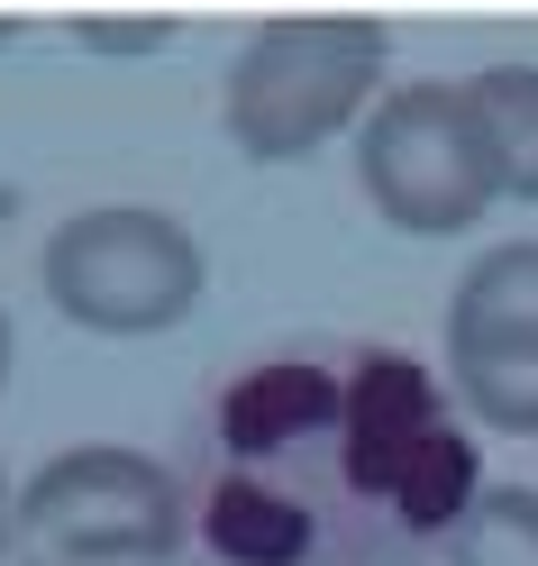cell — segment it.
I'll use <instances>...</instances> for the list:
<instances>
[{"mask_svg":"<svg viewBox=\"0 0 538 566\" xmlns=\"http://www.w3.org/2000/svg\"><path fill=\"white\" fill-rule=\"evenodd\" d=\"M10 357H19V338H10V311H0V394H10Z\"/></svg>","mask_w":538,"mask_h":566,"instance_id":"12","label":"cell"},{"mask_svg":"<svg viewBox=\"0 0 538 566\" xmlns=\"http://www.w3.org/2000/svg\"><path fill=\"white\" fill-rule=\"evenodd\" d=\"M392 38L375 19H265L246 28L220 83V128L246 165H302L329 137L366 128L383 83Z\"/></svg>","mask_w":538,"mask_h":566,"instance_id":"2","label":"cell"},{"mask_svg":"<svg viewBox=\"0 0 538 566\" xmlns=\"http://www.w3.org/2000/svg\"><path fill=\"white\" fill-rule=\"evenodd\" d=\"M10 38H19V28H10V19H0V46H10Z\"/></svg>","mask_w":538,"mask_h":566,"instance_id":"13","label":"cell"},{"mask_svg":"<svg viewBox=\"0 0 538 566\" xmlns=\"http://www.w3.org/2000/svg\"><path fill=\"white\" fill-rule=\"evenodd\" d=\"M46 302L92 338H156L183 329L201 293H210V256L201 238L147 201H92L74 220H55L46 256H38Z\"/></svg>","mask_w":538,"mask_h":566,"instance_id":"3","label":"cell"},{"mask_svg":"<svg viewBox=\"0 0 538 566\" xmlns=\"http://www.w3.org/2000/svg\"><path fill=\"white\" fill-rule=\"evenodd\" d=\"M28 566H46V557H28Z\"/></svg>","mask_w":538,"mask_h":566,"instance_id":"14","label":"cell"},{"mask_svg":"<svg viewBox=\"0 0 538 566\" xmlns=\"http://www.w3.org/2000/svg\"><path fill=\"white\" fill-rule=\"evenodd\" d=\"M447 394L475 430L538 439V357H447Z\"/></svg>","mask_w":538,"mask_h":566,"instance_id":"8","label":"cell"},{"mask_svg":"<svg viewBox=\"0 0 538 566\" xmlns=\"http://www.w3.org/2000/svg\"><path fill=\"white\" fill-rule=\"evenodd\" d=\"M74 46H92V55H165L173 28H165V19H147V28H101V19H83Z\"/></svg>","mask_w":538,"mask_h":566,"instance_id":"10","label":"cell"},{"mask_svg":"<svg viewBox=\"0 0 538 566\" xmlns=\"http://www.w3.org/2000/svg\"><path fill=\"white\" fill-rule=\"evenodd\" d=\"M356 192L402 238H456L502 201L493 128L465 83H392L356 128Z\"/></svg>","mask_w":538,"mask_h":566,"instance_id":"4","label":"cell"},{"mask_svg":"<svg viewBox=\"0 0 538 566\" xmlns=\"http://www.w3.org/2000/svg\"><path fill=\"white\" fill-rule=\"evenodd\" d=\"M439 566H538V493L529 484H484V503L456 521Z\"/></svg>","mask_w":538,"mask_h":566,"instance_id":"9","label":"cell"},{"mask_svg":"<svg viewBox=\"0 0 538 566\" xmlns=\"http://www.w3.org/2000/svg\"><path fill=\"white\" fill-rule=\"evenodd\" d=\"M10 539H19V493H10V475H0V557H10Z\"/></svg>","mask_w":538,"mask_h":566,"instance_id":"11","label":"cell"},{"mask_svg":"<svg viewBox=\"0 0 538 566\" xmlns=\"http://www.w3.org/2000/svg\"><path fill=\"white\" fill-rule=\"evenodd\" d=\"M475 111L493 128V165H502V201H538V64H475L465 74Z\"/></svg>","mask_w":538,"mask_h":566,"instance_id":"7","label":"cell"},{"mask_svg":"<svg viewBox=\"0 0 538 566\" xmlns=\"http://www.w3.org/2000/svg\"><path fill=\"white\" fill-rule=\"evenodd\" d=\"M447 357H538V238L484 247L447 293Z\"/></svg>","mask_w":538,"mask_h":566,"instance_id":"6","label":"cell"},{"mask_svg":"<svg viewBox=\"0 0 538 566\" xmlns=\"http://www.w3.org/2000/svg\"><path fill=\"white\" fill-rule=\"evenodd\" d=\"M19 539H38L46 566H165L192 539V503L147 448L83 439L19 484Z\"/></svg>","mask_w":538,"mask_h":566,"instance_id":"5","label":"cell"},{"mask_svg":"<svg viewBox=\"0 0 538 566\" xmlns=\"http://www.w3.org/2000/svg\"><path fill=\"white\" fill-rule=\"evenodd\" d=\"M201 566H429L484 503L447 375L383 338L246 357L183 430Z\"/></svg>","mask_w":538,"mask_h":566,"instance_id":"1","label":"cell"}]
</instances>
